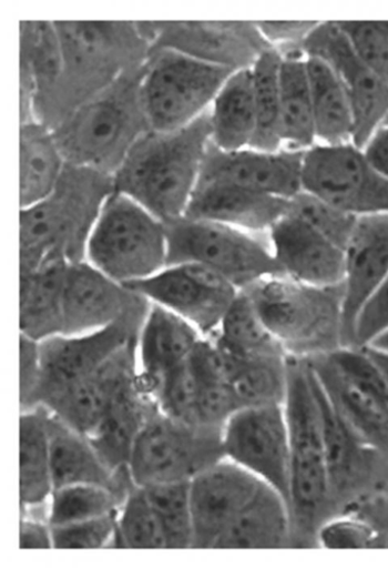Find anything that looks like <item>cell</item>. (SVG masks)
I'll use <instances>...</instances> for the list:
<instances>
[{
    "label": "cell",
    "mask_w": 388,
    "mask_h": 568,
    "mask_svg": "<svg viewBox=\"0 0 388 568\" xmlns=\"http://www.w3.org/2000/svg\"><path fill=\"white\" fill-rule=\"evenodd\" d=\"M289 501L263 485L213 549H276L285 546L290 530Z\"/></svg>",
    "instance_id": "obj_27"
},
{
    "label": "cell",
    "mask_w": 388,
    "mask_h": 568,
    "mask_svg": "<svg viewBox=\"0 0 388 568\" xmlns=\"http://www.w3.org/2000/svg\"><path fill=\"white\" fill-rule=\"evenodd\" d=\"M283 58L272 48L252 67L256 130L249 149L265 152L284 150L280 133V67Z\"/></svg>",
    "instance_id": "obj_36"
},
{
    "label": "cell",
    "mask_w": 388,
    "mask_h": 568,
    "mask_svg": "<svg viewBox=\"0 0 388 568\" xmlns=\"http://www.w3.org/2000/svg\"><path fill=\"white\" fill-rule=\"evenodd\" d=\"M202 337L186 320L152 303L139 337L137 365L139 381L153 399L165 378L191 358Z\"/></svg>",
    "instance_id": "obj_24"
},
{
    "label": "cell",
    "mask_w": 388,
    "mask_h": 568,
    "mask_svg": "<svg viewBox=\"0 0 388 568\" xmlns=\"http://www.w3.org/2000/svg\"><path fill=\"white\" fill-rule=\"evenodd\" d=\"M304 50L325 61L339 78L355 112L354 144L363 150L388 118V85L359 58L337 21L319 23Z\"/></svg>",
    "instance_id": "obj_16"
},
{
    "label": "cell",
    "mask_w": 388,
    "mask_h": 568,
    "mask_svg": "<svg viewBox=\"0 0 388 568\" xmlns=\"http://www.w3.org/2000/svg\"><path fill=\"white\" fill-rule=\"evenodd\" d=\"M63 69L55 90L38 113L52 130L129 70L142 67L151 45L139 23L54 22Z\"/></svg>",
    "instance_id": "obj_3"
},
{
    "label": "cell",
    "mask_w": 388,
    "mask_h": 568,
    "mask_svg": "<svg viewBox=\"0 0 388 568\" xmlns=\"http://www.w3.org/2000/svg\"><path fill=\"white\" fill-rule=\"evenodd\" d=\"M315 379L323 414L330 495L341 494L354 489L363 479L367 469V454L376 452L364 445L344 423L326 397L316 376Z\"/></svg>",
    "instance_id": "obj_34"
},
{
    "label": "cell",
    "mask_w": 388,
    "mask_h": 568,
    "mask_svg": "<svg viewBox=\"0 0 388 568\" xmlns=\"http://www.w3.org/2000/svg\"><path fill=\"white\" fill-rule=\"evenodd\" d=\"M234 72L175 50L150 51L141 95L151 129L166 133L197 120Z\"/></svg>",
    "instance_id": "obj_7"
},
{
    "label": "cell",
    "mask_w": 388,
    "mask_h": 568,
    "mask_svg": "<svg viewBox=\"0 0 388 568\" xmlns=\"http://www.w3.org/2000/svg\"><path fill=\"white\" fill-rule=\"evenodd\" d=\"M68 264L20 274V331L37 342L64 334Z\"/></svg>",
    "instance_id": "obj_28"
},
{
    "label": "cell",
    "mask_w": 388,
    "mask_h": 568,
    "mask_svg": "<svg viewBox=\"0 0 388 568\" xmlns=\"http://www.w3.org/2000/svg\"><path fill=\"white\" fill-rule=\"evenodd\" d=\"M165 224L133 199L113 192L85 250V261L123 284L147 280L167 267Z\"/></svg>",
    "instance_id": "obj_5"
},
{
    "label": "cell",
    "mask_w": 388,
    "mask_h": 568,
    "mask_svg": "<svg viewBox=\"0 0 388 568\" xmlns=\"http://www.w3.org/2000/svg\"><path fill=\"white\" fill-rule=\"evenodd\" d=\"M304 191L356 216L388 214V179L355 144H317L305 152Z\"/></svg>",
    "instance_id": "obj_11"
},
{
    "label": "cell",
    "mask_w": 388,
    "mask_h": 568,
    "mask_svg": "<svg viewBox=\"0 0 388 568\" xmlns=\"http://www.w3.org/2000/svg\"><path fill=\"white\" fill-rule=\"evenodd\" d=\"M384 123H388V118L386 119V121Z\"/></svg>",
    "instance_id": "obj_53"
},
{
    "label": "cell",
    "mask_w": 388,
    "mask_h": 568,
    "mask_svg": "<svg viewBox=\"0 0 388 568\" xmlns=\"http://www.w3.org/2000/svg\"><path fill=\"white\" fill-rule=\"evenodd\" d=\"M137 346L139 338L129 342L94 374L42 408L89 436L100 425L120 387L139 374Z\"/></svg>",
    "instance_id": "obj_22"
},
{
    "label": "cell",
    "mask_w": 388,
    "mask_h": 568,
    "mask_svg": "<svg viewBox=\"0 0 388 568\" xmlns=\"http://www.w3.org/2000/svg\"><path fill=\"white\" fill-rule=\"evenodd\" d=\"M21 549H51L54 548L51 524L21 517L20 526Z\"/></svg>",
    "instance_id": "obj_49"
},
{
    "label": "cell",
    "mask_w": 388,
    "mask_h": 568,
    "mask_svg": "<svg viewBox=\"0 0 388 568\" xmlns=\"http://www.w3.org/2000/svg\"><path fill=\"white\" fill-rule=\"evenodd\" d=\"M224 459V428L183 423L159 409L141 432L127 468L144 489L191 484Z\"/></svg>",
    "instance_id": "obj_9"
},
{
    "label": "cell",
    "mask_w": 388,
    "mask_h": 568,
    "mask_svg": "<svg viewBox=\"0 0 388 568\" xmlns=\"http://www.w3.org/2000/svg\"><path fill=\"white\" fill-rule=\"evenodd\" d=\"M307 361L344 423L388 458V385L366 349L340 346Z\"/></svg>",
    "instance_id": "obj_6"
},
{
    "label": "cell",
    "mask_w": 388,
    "mask_h": 568,
    "mask_svg": "<svg viewBox=\"0 0 388 568\" xmlns=\"http://www.w3.org/2000/svg\"><path fill=\"white\" fill-rule=\"evenodd\" d=\"M317 144H354L355 112L334 70L321 59L307 58Z\"/></svg>",
    "instance_id": "obj_32"
},
{
    "label": "cell",
    "mask_w": 388,
    "mask_h": 568,
    "mask_svg": "<svg viewBox=\"0 0 388 568\" xmlns=\"http://www.w3.org/2000/svg\"><path fill=\"white\" fill-rule=\"evenodd\" d=\"M191 484L142 488L163 529L167 549H193Z\"/></svg>",
    "instance_id": "obj_39"
},
{
    "label": "cell",
    "mask_w": 388,
    "mask_h": 568,
    "mask_svg": "<svg viewBox=\"0 0 388 568\" xmlns=\"http://www.w3.org/2000/svg\"><path fill=\"white\" fill-rule=\"evenodd\" d=\"M210 142V109L182 129L147 131L113 174L114 192L133 199L164 224L182 220Z\"/></svg>",
    "instance_id": "obj_1"
},
{
    "label": "cell",
    "mask_w": 388,
    "mask_h": 568,
    "mask_svg": "<svg viewBox=\"0 0 388 568\" xmlns=\"http://www.w3.org/2000/svg\"><path fill=\"white\" fill-rule=\"evenodd\" d=\"M388 276V214L359 216L344 248L341 343L353 346L356 322Z\"/></svg>",
    "instance_id": "obj_19"
},
{
    "label": "cell",
    "mask_w": 388,
    "mask_h": 568,
    "mask_svg": "<svg viewBox=\"0 0 388 568\" xmlns=\"http://www.w3.org/2000/svg\"><path fill=\"white\" fill-rule=\"evenodd\" d=\"M197 400V424L224 428L242 409L229 384L201 383Z\"/></svg>",
    "instance_id": "obj_45"
},
{
    "label": "cell",
    "mask_w": 388,
    "mask_h": 568,
    "mask_svg": "<svg viewBox=\"0 0 388 568\" xmlns=\"http://www.w3.org/2000/svg\"><path fill=\"white\" fill-rule=\"evenodd\" d=\"M211 335L241 359L288 356L284 344L268 328L244 291L231 305L219 328Z\"/></svg>",
    "instance_id": "obj_35"
},
{
    "label": "cell",
    "mask_w": 388,
    "mask_h": 568,
    "mask_svg": "<svg viewBox=\"0 0 388 568\" xmlns=\"http://www.w3.org/2000/svg\"><path fill=\"white\" fill-rule=\"evenodd\" d=\"M388 328V276L365 305L354 329L353 346L365 347Z\"/></svg>",
    "instance_id": "obj_46"
},
{
    "label": "cell",
    "mask_w": 388,
    "mask_h": 568,
    "mask_svg": "<svg viewBox=\"0 0 388 568\" xmlns=\"http://www.w3.org/2000/svg\"><path fill=\"white\" fill-rule=\"evenodd\" d=\"M268 237L283 276L317 288L341 287L344 250L306 222L287 212Z\"/></svg>",
    "instance_id": "obj_21"
},
{
    "label": "cell",
    "mask_w": 388,
    "mask_h": 568,
    "mask_svg": "<svg viewBox=\"0 0 388 568\" xmlns=\"http://www.w3.org/2000/svg\"><path fill=\"white\" fill-rule=\"evenodd\" d=\"M288 212L343 250L347 246L359 217L305 191L289 200Z\"/></svg>",
    "instance_id": "obj_41"
},
{
    "label": "cell",
    "mask_w": 388,
    "mask_h": 568,
    "mask_svg": "<svg viewBox=\"0 0 388 568\" xmlns=\"http://www.w3.org/2000/svg\"><path fill=\"white\" fill-rule=\"evenodd\" d=\"M49 410L38 407L21 412L20 418V504L47 503L53 494Z\"/></svg>",
    "instance_id": "obj_33"
},
{
    "label": "cell",
    "mask_w": 388,
    "mask_h": 568,
    "mask_svg": "<svg viewBox=\"0 0 388 568\" xmlns=\"http://www.w3.org/2000/svg\"><path fill=\"white\" fill-rule=\"evenodd\" d=\"M112 548L167 549L161 523L142 488L122 505Z\"/></svg>",
    "instance_id": "obj_40"
},
{
    "label": "cell",
    "mask_w": 388,
    "mask_h": 568,
    "mask_svg": "<svg viewBox=\"0 0 388 568\" xmlns=\"http://www.w3.org/2000/svg\"><path fill=\"white\" fill-rule=\"evenodd\" d=\"M114 192L113 176L68 164L54 192L20 212V274L85 261L101 210Z\"/></svg>",
    "instance_id": "obj_2"
},
{
    "label": "cell",
    "mask_w": 388,
    "mask_h": 568,
    "mask_svg": "<svg viewBox=\"0 0 388 568\" xmlns=\"http://www.w3.org/2000/svg\"><path fill=\"white\" fill-rule=\"evenodd\" d=\"M288 209L289 200L232 186L205 185L196 187L185 216L268 236Z\"/></svg>",
    "instance_id": "obj_25"
},
{
    "label": "cell",
    "mask_w": 388,
    "mask_h": 568,
    "mask_svg": "<svg viewBox=\"0 0 388 568\" xmlns=\"http://www.w3.org/2000/svg\"><path fill=\"white\" fill-rule=\"evenodd\" d=\"M366 65L388 85V21H337Z\"/></svg>",
    "instance_id": "obj_43"
},
{
    "label": "cell",
    "mask_w": 388,
    "mask_h": 568,
    "mask_svg": "<svg viewBox=\"0 0 388 568\" xmlns=\"http://www.w3.org/2000/svg\"><path fill=\"white\" fill-rule=\"evenodd\" d=\"M224 449L228 460L290 504L289 433L284 405L239 409L224 427Z\"/></svg>",
    "instance_id": "obj_13"
},
{
    "label": "cell",
    "mask_w": 388,
    "mask_h": 568,
    "mask_svg": "<svg viewBox=\"0 0 388 568\" xmlns=\"http://www.w3.org/2000/svg\"><path fill=\"white\" fill-rule=\"evenodd\" d=\"M165 227L167 266L195 262L217 271L239 291L283 276L268 236L186 216Z\"/></svg>",
    "instance_id": "obj_10"
},
{
    "label": "cell",
    "mask_w": 388,
    "mask_h": 568,
    "mask_svg": "<svg viewBox=\"0 0 388 568\" xmlns=\"http://www.w3.org/2000/svg\"><path fill=\"white\" fill-rule=\"evenodd\" d=\"M211 143L222 151L249 149L256 130L251 69L235 71L210 108Z\"/></svg>",
    "instance_id": "obj_29"
},
{
    "label": "cell",
    "mask_w": 388,
    "mask_h": 568,
    "mask_svg": "<svg viewBox=\"0 0 388 568\" xmlns=\"http://www.w3.org/2000/svg\"><path fill=\"white\" fill-rule=\"evenodd\" d=\"M363 151L368 162L388 179V123L375 131Z\"/></svg>",
    "instance_id": "obj_50"
},
{
    "label": "cell",
    "mask_w": 388,
    "mask_h": 568,
    "mask_svg": "<svg viewBox=\"0 0 388 568\" xmlns=\"http://www.w3.org/2000/svg\"><path fill=\"white\" fill-rule=\"evenodd\" d=\"M151 305L142 294L108 277L88 261L67 268L64 335L91 333L122 322L143 326Z\"/></svg>",
    "instance_id": "obj_15"
},
{
    "label": "cell",
    "mask_w": 388,
    "mask_h": 568,
    "mask_svg": "<svg viewBox=\"0 0 388 568\" xmlns=\"http://www.w3.org/2000/svg\"><path fill=\"white\" fill-rule=\"evenodd\" d=\"M157 410L137 374L120 387L100 425L88 438L104 463L120 470L127 467L141 432Z\"/></svg>",
    "instance_id": "obj_26"
},
{
    "label": "cell",
    "mask_w": 388,
    "mask_h": 568,
    "mask_svg": "<svg viewBox=\"0 0 388 568\" xmlns=\"http://www.w3.org/2000/svg\"><path fill=\"white\" fill-rule=\"evenodd\" d=\"M305 152L253 149L226 152L211 142L197 186L222 185L290 200L302 191Z\"/></svg>",
    "instance_id": "obj_18"
},
{
    "label": "cell",
    "mask_w": 388,
    "mask_h": 568,
    "mask_svg": "<svg viewBox=\"0 0 388 568\" xmlns=\"http://www.w3.org/2000/svg\"><path fill=\"white\" fill-rule=\"evenodd\" d=\"M48 430L54 490L82 485L101 486L127 499L137 488L127 467L116 471L111 469L88 436L50 412Z\"/></svg>",
    "instance_id": "obj_23"
},
{
    "label": "cell",
    "mask_w": 388,
    "mask_h": 568,
    "mask_svg": "<svg viewBox=\"0 0 388 568\" xmlns=\"http://www.w3.org/2000/svg\"><path fill=\"white\" fill-rule=\"evenodd\" d=\"M151 303L191 323L203 336L217 331L239 290L224 275L195 262L171 265L132 285Z\"/></svg>",
    "instance_id": "obj_12"
},
{
    "label": "cell",
    "mask_w": 388,
    "mask_h": 568,
    "mask_svg": "<svg viewBox=\"0 0 388 568\" xmlns=\"http://www.w3.org/2000/svg\"><path fill=\"white\" fill-rule=\"evenodd\" d=\"M367 352V354L372 358V361L376 363V365L379 367L380 372L382 373L387 385H388V356L379 354L377 352H374V349L369 347H364Z\"/></svg>",
    "instance_id": "obj_52"
},
{
    "label": "cell",
    "mask_w": 388,
    "mask_h": 568,
    "mask_svg": "<svg viewBox=\"0 0 388 568\" xmlns=\"http://www.w3.org/2000/svg\"><path fill=\"white\" fill-rule=\"evenodd\" d=\"M126 499L101 486H71L55 489L50 499L51 527L67 526L118 513Z\"/></svg>",
    "instance_id": "obj_38"
},
{
    "label": "cell",
    "mask_w": 388,
    "mask_h": 568,
    "mask_svg": "<svg viewBox=\"0 0 388 568\" xmlns=\"http://www.w3.org/2000/svg\"><path fill=\"white\" fill-rule=\"evenodd\" d=\"M41 376L40 344L20 336V404L21 412L31 407Z\"/></svg>",
    "instance_id": "obj_48"
},
{
    "label": "cell",
    "mask_w": 388,
    "mask_h": 568,
    "mask_svg": "<svg viewBox=\"0 0 388 568\" xmlns=\"http://www.w3.org/2000/svg\"><path fill=\"white\" fill-rule=\"evenodd\" d=\"M67 161L53 130L39 121L21 124L20 206L30 207L49 197L57 189Z\"/></svg>",
    "instance_id": "obj_30"
},
{
    "label": "cell",
    "mask_w": 388,
    "mask_h": 568,
    "mask_svg": "<svg viewBox=\"0 0 388 568\" xmlns=\"http://www.w3.org/2000/svg\"><path fill=\"white\" fill-rule=\"evenodd\" d=\"M119 511L100 518L67 524V526L61 527H52L54 548H112Z\"/></svg>",
    "instance_id": "obj_44"
},
{
    "label": "cell",
    "mask_w": 388,
    "mask_h": 568,
    "mask_svg": "<svg viewBox=\"0 0 388 568\" xmlns=\"http://www.w3.org/2000/svg\"><path fill=\"white\" fill-rule=\"evenodd\" d=\"M142 327L122 322L91 333L62 334L39 342L41 376L28 410L45 407L69 387L94 374L120 348L139 338Z\"/></svg>",
    "instance_id": "obj_14"
},
{
    "label": "cell",
    "mask_w": 388,
    "mask_h": 568,
    "mask_svg": "<svg viewBox=\"0 0 388 568\" xmlns=\"http://www.w3.org/2000/svg\"><path fill=\"white\" fill-rule=\"evenodd\" d=\"M263 485L227 458L194 478L190 487L193 549H213Z\"/></svg>",
    "instance_id": "obj_20"
},
{
    "label": "cell",
    "mask_w": 388,
    "mask_h": 568,
    "mask_svg": "<svg viewBox=\"0 0 388 568\" xmlns=\"http://www.w3.org/2000/svg\"><path fill=\"white\" fill-rule=\"evenodd\" d=\"M284 409L289 433L290 506L308 516L330 497V486L321 407L307 359L288 358Z\"/></svg>",
    "instance_id": "obj_8"
},
{
    "label": "cell",
    "mask_w": 388,
    "mask_h": 568,
    "mask_svg": "<svg viewBox=\"0 0 388 568\" xmlns=\"http://www.w3.org/2000/svg\"><path fill=\"white\" fill-rule=\"evenodd\" d=\"M282 55V54H280ZM280 133L286 150L306 152L317 145L305 52L282 55Z\"/></svg>",
    "instance_id": "obj_31"
},
{
    "label": "cell",
    "mask_w": 388,
    "mask_h": 568,
    "mask_svg": "<svg viewBox=\"0 0 388 568\" xmlns=\"http://www.w3.org/2000/svg\"><path fill=\"white\" fill-rule=\"evenodd\" d=\"M150 51L170 49L234 71L251 69L273 47L255 23H139Z\"/></svg>",
    "instance_id": "obj_17"
},
{
    "label": "cell",
    "mask_w": 388,
    "mask_h": 568,
    "mask_svg": "<svg viewBox=\"0 0 388 568\" xmlns=\"http://www.w3.org/2000/svg\"><path fill=\"white\" fill-rule=\"evenodd\" d=\"M258 31L279 53L304 49L305 42L318 22H261Z\"/></svg>",
    "instance_id": "obj_47"
},
{
    "label": "cell",
    "mask_w": 388,
    "mask_h": 568,
    "mask_svg": "<svg viewBox=\"0 0 388 568\" xmlns=\"http://www.w3.org/2000/svg\"><path fill=\"white\" fill-rule=\"evenodd\" d=\"M288 358L289 356L239 358L231 387L241 408L284 405L288 384Z\"/></svg>",
    "instance_id": "obj_37"
},
{
    "label": "cell",
    "mask_w": 388,
    "mask_h": 568,
    "mask_svg": "<svg viewBox=\"0 0 388 568\" xmlns=\"http://www.w3.org/2000/svg\"><path fill=\"white\" fill-rule=\"evenodd\" d=\"M200 381L190 359L172 372L157 390L154 400L160 412L170 418L197 424Z\"/></svg>",
    "instance_id": "obj_42"
},
{
    "label": "cell",
    "mask_w": 388,
    "mask_h": 568,
    "mask_svg": "<svg viewBox=\"0 0 388 568\" xmlns=\"http://www.w3.org/2000/svg\"><path fill=\"white\" fill-rule=\"evenodd\" d=\"M144 70L145 64L126 71L53 129L68 164L113 176L127 152L152 130L141 95Z\"/></svg>",
    "instance_id": "obj_4"
},
{
    "label": "cell",
    "mask_w": 388,
    "mask_h": 568,
    "mask_svg": "<svg viewBox=\"0 0 388 568\" xmlns=\"http://www.w3.org/2000/svg\"><path fill=\"white\" fill-rule=\"evenodd\" d=\"M374 352L388 356V328L377 335L367 346Z\"/></svg>",
    "instance_id": "obj_51"
}]
</instances>
